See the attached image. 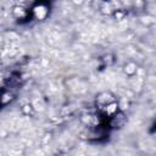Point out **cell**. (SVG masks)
<instances>
[{"instance_id":"cell-1","label":"cell","mask_w":156,"mask_h":156,"mask_svg":"<svg viewBox=\"0 0 156 156\" xmlns=\"http://www.w3.org/2000/svg\"><path fill=\"white\" fill-rule=\"evenodd\" d=\"M126 123V117L121 112H116L110 117V126L113 128H121Z\"/></svg>"},{"instance_id":"cell-2","label":"cell","mask_w":156,"mask_h":156,"mask_svg":"<svg viewBox=\"0 0 156 156\" xmlns=\"http://www.w3.org/2000/svg\"><path fill=\"white\" fill-rule=\"evenodd\" d=\"M98 102H99V105H100L101 108H102V107H105L106 105L113 102V98H112L111 94H108V93H102V94L99 95V98H98Z\"/></svg>"}]
</instances>
